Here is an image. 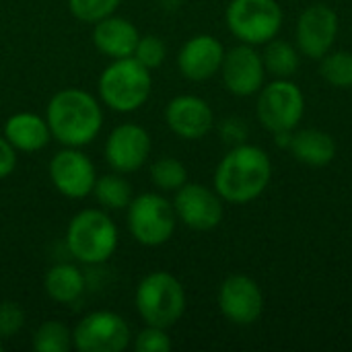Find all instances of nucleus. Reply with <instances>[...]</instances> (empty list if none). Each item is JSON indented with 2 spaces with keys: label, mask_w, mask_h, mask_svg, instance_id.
Here are the masks:
<instances>
[{
  "label": "nucleus",
  "mask_w": 352,
  "mask_h": 352,
  "mask_svg": "<svg viewBox=\"0 0 352 352\" xmlns=\"http://www.w3.org/2000/svg\"><path fill=\"white\" fill-rule=\"evenodd\" d=\"M221 74L231 95L252 97L264 87V78H266L262 54L256 52V45L239 43L229 52H225Z\"/></svg>",
  "instance_id": "15"
},
{
  "label": "nucleus",
  "mask_w": 352,
  "mask_h": 352,
  "mask_svg": "<svg viewBox=\"0 0 352 352\" xmlns=\"http://www.w3.org/2000/svg\"><path fill=\"white\" fill-rule=\"evenodd\" d=\"M16 167V148L4 138V134L0 136V179L8 177Z\"/></svg>",
  "instance_id": "32"
},
{
  "label": "nucleus",
  "mask_w": 352,
  "mask_h": 352,
  "mask_svg": "<svg viewBox=\"0 0 352 352\" xmlns=\"http://www.w3.org/2000/svg\"><path fill=\"white\" fill-rule=\"evenodd\" d=\"M219 309L235 326H252L262 318L264 295L260 285L245 274H231L219 287Z\"/></svg>",
  "instance_id": "12"
},
{
  "label": "nucleus",
  "mask_w": 352,
  "mask_h": 352,
  "mask_svg": "<svg viewBox=\"0 0 352 352\" xmlns=\"http://www.w3.org/2000/svg\"><path fill=\"white\" fill-rule=\"evenodd\" d=\"M291 138H293V132H276L274 134V140L280 148H289L291 146Z\"/></svg>",
  "instance_id": "33"
},
{
  "label": "nucleus",
  "mask_w": 352,
  "mask_h": 352,
  "mask_svg": "<svg viewBox=\"0 0 352 352\" xmlns=\"http://www.w3.org/2000/svg\"><path fill=\"white\" fill-rule=\"evenodd\" d=\"M340 21L334 8L328 4H311L307 6L297 21L295 39L297 47L303 56L311 60H322L338 37Z\"/></svg>",
  "instance_id": "13"
},
{
  "label": "nucleus",
  "mask_w": 352,
  "mask_h": 352,
  "mask_svg": "<svg viewBox=\"0 0 352 352\" xmlns=\"http://www.w3.org/2000/svg\"><path fill=\"white\" fill-rule=\"evenodd\" d=\"M151 134L132 122L116 126L105 140V161L111 171L134 173L138 171L151 155Z\"/></svg>",
  "instance_id": "14"
},
{
  "label": "nucleus",
  "mask_w": 352,
  "mask_h": 352,
  "mask_svg": "<svg viewBox=\"0 0 352 352\" xmlns=\"http://www.w3.org/2000/svg\"><path fill=\"white\" fill-rule=\"evenodd\" d=\"M47 171H50V182L62 196L70 200H80L93 194V186L97 182L95 165L78 148L66 146L58 151L52 157Z\"/></svg>",
  "instance_id": "11"
},
{
  "label": "nucleus",
  "mask_w": 352,
  "mask_h": 352,
  "mask_svg": "<svg viewBox=\"0 0 352 352\" xmlns=\"http://www.w3.org/2000/svg\"><path fill=\"white\" fill-rule=\"evenodd\" d=\"M165 56H167V47L163 39L157 35H142L134 50V58L148 70L159 68L165 62Z\"/></svg>",
  "instance_id": "28"
},
{
  "label": "nucleus",
  "mask_w": 352,
  "mask_h": 352,
  "mask_svg": "<svg viewBox=\"0 0 352 352\" xmlns=\"http://www.w3.org/2000/svg\"><path fill=\"white\" fill-rule=\"evenodd\" d=\"M169 130L184 140H200L214 126V113L208 101L198 95H177L165 107Z\"/></svg>",
  "instance_id": "16"
},
{
  "label": "nucleus",
  "mask_w": 352,
  "mask_h": 352,
  "mask_svg": "<svg viewBox=\"0 0 352 352\" xmlns=\"http://www.w3.org/2000/svg\"><path fill=\"white\" fill-rule=\"evenodd\" d=\"M221 136H223L225 142H231L233 146L241 144L245 140V136H248V126L239 118H227L221 124Z\"/></svg>",
  "instance_id": "31"
},
{
  "label": "nucleus",
  "mask_w": 352,
  "mask_h": 352,
  "mask_svg": "<svg viewBox=\"0 0 352 352\" xmlns=\"http://www.w3.org/2000/svg\"><path fill=\"white\" fill-rule=\"evenodd\" d=\"M2 349H4V344H2V338H0V352H2Z\"/></svg>",
  "instance_id": "34"
},
{
  "label": "nucleus",
  "mask_w": 352,
  "mask_h": 352,
  "mask_svg": "<svg viewBox=\"0 0 352 352\" xmlns=\"http://www.w3.org/2000/svg\"><path fill=\"white\" fill-rule=\"evenodd\" d=\"M43 291L60 305L74 303L85 293V276L72 264H56L43 276Z\"/></svg>",
  "instance_id": "21"
},
{
  "label": "nucleus",
  "mask_w": 352,
  "mask_h": 352,
  "mask_svg": "<svg viewBox=\"0 0 352 352\" xmlns=\"http://www.w3.org/2000/svg\"><path fill=\"white\" fill-rule=\"evenodd\" d=\"M289 148L299 163L309 167H326L336 157V140L318 128H305L299 132L293 130Z\"/></svg>",
  "instance_id": "20"
},
{
  "label": "nucleus",
  "mask_w": 352,
  "mask_h": 352,
  "mask_svg": "<svg viewBox=\"0 0 352 352\" xmlns=\"http://www.w3.org/2000/svg\"><path fill=\"white\" fill-rule=\"evenodd\" d=\"M299 47L285 39H270L264 43L262 62L266 68V74H272L274 78H291L299 70Z\"/></svg>",
  "instance_id": "22"
},
{
  "label": "nucleus",
  "mask_w": 352,
  "mask_h": 352,
  "mask_svg": "<svg viewBox=\"0 0 352 352\" xmlns=\"http://www.w3.org/2000/svg\"><path fill=\"white\" fill-rule=\"evenodd\" d=\"M223 58H225L223 43L214 35L200 33L190 37L177 52V68L184 78L202 82L212 78L217 72H221Z\"/></svg>",
  "instance_id": "17"
},
{
  "label": "nucleus",
  "mask_w": 352,
  "mask_h": 352,
  "mask_svg": "<svg viewBox=\"0 0 352 352\" xmlns=\"http://www.w3.org/2000/svg\"><path fill=\"white\" fill-rule=\"evenodd\" d=\"M120 243V233L111 217L99 208L76 212L66 227V248L82 264L95 266L107 262Z\"/></svg>",
  "instance_id": "3"
},
{
  "label": "nucleus",
  "mask_w": 352,
  "mask_h": 352,
  "mask_svg": "<svg viewBox=\"0 0 352 352\" xmlns=\"http://www.w3.org/2000/svg\"><path fill=\"white\" fill-rule=\"evenodd\" d=\"M93 194L97 202L107 210H124L132 202V186L128 184L124 173L118 171L97 177Z\"/></svg>",
  "instance_id": "23"
},
{
  "label": "nucleus",
  "mask_w": 352,
  "mask_h": 352,
  "mask_svg": "<svg viewBox=\"0 0 352 352\" xmlns=\"http://www.w3.org/2000/svg\"><path fill=\"white\" fill-rule=\"evenodd\" d=\"M272 179V161L256 144H235L217 165L214 190L229 204H248L260 198Z\"/></svg>",
  "instance_id": "1"
},
{
  "label": "nucleus",
  "mask_w": 352,
  "mask_h": 352,
  "mask_svg": "<svg viewBox=\"0 0 352 352\" xmlns=\"http://www.w3.org/2000/svg\"><path fill=\"white\" fill-rule=\"evenodd\" d=\"M99 97L103 105L118 113L140 109L153 91V76L134 56L111 60L99 76Z\"/></svg>",
  "instance_id": "4"
},
{
  "label": "nucleus",
  "mask_w": 352,
  "mask_h": 352,
  "mask_svg": "<svg viewBox=\"0 0 352 352\" xmlns=\"http://www.w3.org/2000/svg\"><path fill=\"white\" fill-rule=\"evenodd\" d=\"M256 113L268 132H293L305 116L303 91L291 78H274L258 91Z\"/></svg>",
  "instance_id": "8"
},
{
  "label": "nucleus",
  "mask_w": 352,
  "mask_h": 352,
  "mask_svg": "<svg viewBox=\"0 0 352 352\" xmlns=\"http://www.w3.org/2000/svg\"><path fill=\"white\" fill-rule=\"evenodd\" d=\"M225 21L241 43L264 45L283 27V8L276 0H231Z\"/></svg>",
  "instance_id": "7"
},
{
  "label": "nucleus",
  "mask_w": 352,
  "mask_h": 352,
  "mask_svg": "<svg viewBox=\"0 0 352 352\" xmlns=\"http://www.w3.org/2000/svg\"><path fill=\"white\" fill-rule=\"evenodd\" d=\"M173 346L169 334L165 328H157V326H146L142 332H138L136 340H134V349L136 352H169Z\"/></svg>",
  "instance_id": "29"
},
{
  "label": "nucleus",
  "mask_w": 352,
  "mask_h": 352,
  "mask_svg": "<svg viewBox=\"0 0 352 352\" xmlns=\"http://www.w3.org/2000/svg\"><path fill=\"white\" fill-rule=\"evenodd\" d=\"M130 340L128 322L107 309L87 314L72 330V346L78 352H124Z\"/></svg>",
  "instance_id": "9"
},
{
  "label": "nucleus",
  "mask_w": 352,
  "mask_h": 352,
  "mask_svg": "<svg viewBox=\"0 0 352 352\" xmlns=\"http://www.w3.org/2000/svg\"><path fill=\"white\" fill-rule=\"evenodd\" d=\"M25 326V311L14 301L0 303V338H12Z\"/></svg>",
  "instance_id": "30"
},
{
  "label": "nucleus",
  "mask_w": 352,
  "mask_h": 352,
  "mask_svg": "<svg viewBox=\"0 0 352 352\" xmlns=\"http://www.w3.org/2000/svg\"><path fill=\"white\" fill-rule=\"evenodd\" d=\"M138 39H140L138 29L124 16L109 14L97 21L93 27V45L109 60L134 56Z\"/></svg>",
  "instance_id": "18"
},
{
  "label": "nucleus",
  "mask_w": 352,
  "mask_h": 352,
  "mask_svg": "<svg viewBox=\"0 0 352 352\" xmlns=\"http://www.w3.org/2000/svg\"><path fill=\"white\" fill-rule=\"evenodd\" d=\"M136 311L146 326L169 330L186 314V289L165 270L148 272L136 287Z\"/></svg>",
  "instance_id": "5"
},
{
  "label": "nucleus",
  "mask_w": 352,
  "mask_h": 352,
  "mask_svg": "<svg viewBox=\"0 0 352 352\" xmlns=\"http://www.w3.org/2000/svg\"><path fill=\"white\" fill-rule=\"evenodd\" d=\"M4 138L21 153H35L50 142L52 132L45 118L31 111H19L4 122Z\"/></svg>",
  "instance_id": "19"
},
{
  "label": "nucleus",
  "mask_w": 352,
  "mask_h": 352,
  "mask_svg": "<svg viewBox=\"0 0 352 352\" xmlns=\"http://www.w3.org/2000/svg\"><path fill=\"white\" fill-rule=\"evenodd\" d=\"M45 122L52 138L64 146L80 148L97 138L103 126V111L91 93L70 87L52 95L45 107Z\"/></svg>",
  "instance_id": "2"
},
{
  "label": "nucleus",
  "mask_w": 352,
  "mask_h": 352,
  "mask_svg": "<svg viewBox=\"0 0 352 352\" xmlns=\"http://www.w3.org/2000/svg\"><path fill=\"white\" fill-rule=\"evenodd\" d=\"M122 0H68L70 12L82 23H97L118 10Z\"/></svg>",
  "instance_id": "27"
},
{
  "label": "nucleus",
  "mask_w": 352,
  "mask_h": 352,
  "mask_svg": "<svg viewBox=\"0 0 352 352\" xmlns=\"http://www.w3.org/2000/svg\"><path fill=\"white\" fill-rule=\"evenodd\" d=\"M322 78L336 89L352 87V52L346 50H330L320 64Z\"/></svg>",
  "instance_id": "24"
},
{
  "label": "nucleus",
  "mask_w": 352,
  "mask_h": 352,
  "mask_svg": "<svg viewBox=\"0 0 352 352\" xmlns=\"http://www.w3.org/2000/svg\"><path fill=\"white\" fill-rule=\"evenodd\" d=\"M33 349L37 352H68L72 349V332L66 324L47 320L35 330Z\"/></svg>",
  "instance_id": "25"
},
{
  "label": "nucleus",
  "mask_w": 352,
  "mask_h": 352,
  "mask_svg": "<svg viewBox=\"0 0 352 352\" xmlns=\"http://www.w3.org/2000/svg\"><path fill=\"white\" fill-rule=\"evenodd\" d=\"M173 208L177 221L192 231H212L225 217L223 198L217 190H210L204 184L186 182L179 190H175Z\"/></svg>",
  "instance_id": "10"
},
{
  "label": "nucleus",
  "mask_w": 352,
  "mask_h": 352,
  "mask_svg": "<svg viewBox=\"0 0 352 352\" xmlns=\"http://www.w3.org/2000/svg\"><path fill=\"white\" fill-rule=\"evenodd\" d=\"M128 231L132 237L146 248H159L167 243L177 225V214L173 208V202H169L165 196L146 192L128 204Z\"/></svg>",
  "instance_id": "6"
},
{
  "label": "nucleus",
  "mask_w": 352,
  "mask_h": 352,
  "mask_svg": "<svg viewBox=\"0 0 352 352\" xmlns=\"http://www.w3.org/2000/svg\"><path fill=\"white\" fill-rule=\"evenodd\" d=\"M151 179L159 190L175 192L188 182V169L175 157H161L151 165Z\"/></svg>",
  "instance_id": "26"
}]
</instances>
